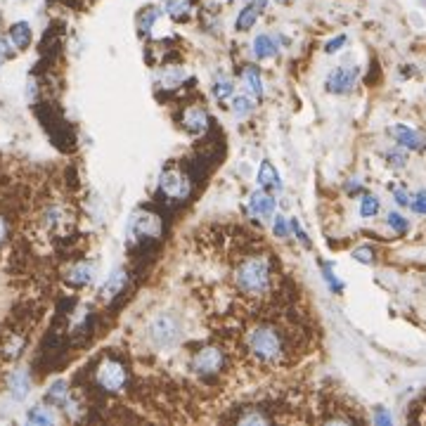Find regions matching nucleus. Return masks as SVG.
<instances>
[{
    "label": "nucleus",
    "mask_w": 426,
    "mask_h": 426,
    "mask_svg": "<svg viewBox=\"0 0 426 426\" xmlns=\"http://www.w3.org/2000/svg\"><path fill=\"white\" fill-rule=\"evenodd\" d=\"M133 228L135 232H138V237L142 235H159V221L154 216H150V213H140V216H135L133 221Z\"/></svg>",
    "instance_id": "nucleus-16"
},
{
    "label": "nucleus",
    "mask_w": 426,
    "mask_h": 426,
    "mask_svg": "<svg viewBox=\"0 0 426 426\" xmlns=\"http://www.w3.org/2000/svg\"><path fill=\"white\" fill-rule=\"evenodd\" d=\"M159 15H161V10L159 8H147L142 15L138 17V29H140V34H150V29L154 27V22L159 19Z\"/></svg>",
    "instance_id": "nucleus-19"
},
{
    "label": "nucleus",
    "mask_w": 426,
    "mask_h": 426,
    "mask_svg": "<svg viewBox=\"0 0 426 426\" xmlns=\"http://www.w3.org/2000/svg\"><path fill=\"white\" fill-rule=\"evenodd\" d=\"M289 225H292V230L296 232V237H299V242L303 244V247H311V240H308V235H306V232L301 230V225L296 223L294 218H292V221H289Z\"/></svg>",
    "instance_id": "nucleus-32"
},
{
    "label": "nucleus",
    "mask_w": 426,
    "mask_h": 426,
    "mask_svg": "<svg viewBox=\"0 0 426 426\" xmlns=\"http://www.w3.org/2000/svg\"><path fill=\"white\" fill-rule=\"evenodd\" d=\"M353 258L358 263H367V266H370V263H374V251L370 247H360L353 251Z\"/></svg>",
    "instance_id": "nucleus-28"
},
{
    "label": "nucleus",
    "mask_w": 426,
    "mask_h": 426,
    "mask_svg": "<svg viewBox=\"0 0 426 426\" xmlns=\"http://www.w3.org/2000/svg\"><path fill=\"white\" fill-rule=\"evenodd\" d=\"M374 422L389 426V424H391V415H389V412H386V410H377V415H374Z\"/></svg>",
    "instance_id": "nucleus-34"
},
{
    "label": "nucleus",
    "mask_w": 426,
    "mask_h": 426,
    "mask_svg": "<svg viewBox=\"0 0 426 426\" xmlns=\"http://www.w3.org/2000/svg\"><path fill=\"white\" fill-rule=\"evenodd\" d=\"M180 337H183V325H180L178 315H173V313L154 315L145 327L147 344L154 348H169L173 344H178Z\"/></svg>",
    "instance_id": "nucleus-2"
},
{
    "label": "nucleus",
    "mask_w": 426,
    "mask_h": 426,
    "mask_svg": "<svg viewBox=\"0 0 426 426\" xmlns=\"http://www.w3.org/2000/svg\"><path fill=\"white\" fill-rule=\"evenodd\" d=\"M254 55L258 60H270V57L277 55V43L273 36L268 34H258L254 38Z\"/></svg>",
    "instance_id": "nucleus-12"
},
{
    "label": "nucleus",
    "mask_w": 426,
    "mask_h": 426,
    "mask_svg": "<svg viewBox=\"0 0 426 426\" xmlns=\"http://www.w3.org/2000/svg\"><path fill=\"white\" fill-rule=\"evenodd\" d=\"M346 41H348L346 36H337V38H332V41H329V43L325 45V53H327V55H334V53H337V50H341V45H346Z\"/></svg>",
    "instance_id": "nucleus-31"
},
{
    "label": "nucleus",
    "mask_w": 426,
    "mask_h": 426,
    "mask_svg": "<svg viewBox=\"0 0 426 426\" xmlns=\"http://www.w3.org/2000/svg\"><path fill=\"white\" fill-rule=\"evenodd\" d=\"M223 365V355L221 351H216V348H204V351H199L195 355V360H192V367L199 372V374H213L218 372Z\"/></svg>",
    "instance_id": "nucleus-6"
},
{
    "label": "nucleus",
    "mask_w": 426,
    "mask_h": 426,
    "mask_svg": "<svg viewBox=\"0 0 426 426\" xmlns=\"http://www.w3.org/2000/svg\"><path fill=\"white\" fill-rule=\"evenodd\" d=\"M391 135L396 138V142L400 147H405V150H415V152H419V150H424V135L422 133H417V131H412V128H408V126H393L391 128Z\"/></svg>",
    "instance_id": "nucleus-7"
},
{
    "label": "nucleus",
    "mask_w": 426,
    "mask_h": 426,
    "mask_svg": "<svg viewBox=\"0 0 426 426\" xmlns=\"http://www.w3.org/2000/svg\"><path fill=\"white\" fill-rule=\"evenodd\" d=\"M386 159H389V164L393 166V169H403V166L408 164V157H405V152H400V150L386 152Z\"/></svg>",
    "instance_id": "nucleus-27"
},
{
    "label": "nucleus",
    "mask_w": 426,
    "mask_h": 426,
    "mask_svg": "<svg viewBox=\"0 0 426 426\" xmlns=\"http://www.w3.org/2000/svg\"><path fill=\"white\" fill-rule=\"evenodd\" d=\"M251 100L249 98H235L232 100V114L235 116H244V114H249L251 112Z\"/></svg>",
    "instance_id": "nucleus-25"
},
{
    "label": "nucleus",
    "mask_w": 426,
    "mask_h": 426,
    "mask_svg": "<svg viewBox=\"0 0 426 426\" xmlns=\"http://www.w3.org/2000/svg\"><path fill=\"white\" fill-rule=\"evenodd\" d=\"M258 15H261V10H258L256 5L247 3V5H244V8L240 10V15H237L235 29H237V31H249V29L258 22Z\"/></svg>",
    "instance_id": "nucleus-15"
},
{
    "label": "nucleus",
    "mask_w": 426,
    "mask_h": 426,
    "mask_svg": "<svg viewBox=\"0 0 426 426\" xmlns=\"http://www.w3.org/2000/svg\"><path fill=\"white\" fill-rule=\"evenodd\" d=\"M393 197H396V204H400V206H410V195L405 190H393Z\"/></svg>",
    "instance_id": "nucleus-33"
},
{
    "label": "nucleus",
    "mask_w": 426,
    "mask_h": 426,
    "mask_svg": "<svg viewBox=\"0 0 426 426\" xmlns=\"http://www.w3.org/2000/svg\"><path fill=\"white\" fill-rule=\"evenodd\" d=\"M386 221H389V225L398 232V235L408 232V221H405V218L400 216V213H389V218H386Z\"/></svg>",
    "instance_id": "nucleus-26"
},
{
    "label": "nucleus",
    "mask_w": 426,
    "mask_h": 426,
    "mask_svg": "<svg viewBox=\"0 0 426 426\" xmlns=\"http://www.w3.org/2000/svg\"><path fill=\"white\" fill-rule=\"evenodd\" d=\"M355 76H358V71L355 69H346V67L334 69L332 74L327 76V90L329 93L344 95L355 86Z\"/></svg>",
    "instance_id": "nucleus-5"
},
{
    "label": "nucleus",
    "mask_w": 426,
    "mask_h": 426,
    "mask_svg": "<svg viewBox=\"0 0 426 426\" xmlns=\"http://www.w3.org/2000/svg\"><path fill=\"white\" fill-rule=\"evenodd\" d=\"M249 348L263 363H277L284 353V339L282 334L273 327H258L249 334Z\"/></svg>",
    "instance_id": "nucleus-3"
},
{
    "label": "nucleus",
    "mask_w": 426,
    "mask_h": 426,
    "mask_svg": "<svg viewBox=\"0 0 426 426\" xmlns=\"http://www.w3.org/2000/svg\"><path fill=\"white\" fill-rule=\"evenodd\" d=\"M5 306H8V296H5V289H3V284H0V318H3V313H5Z\"/></svg>",
    "instance_id": "nucleus-36"
},
{
    "label": "nucleus",
    "mask_w": 426,
    "mask_h": 426,
    "mask_svg": "<svg viewBox=\"0 0 426 426\" xmlns=\"http://www.w3.org/2000/svg\"><path fill=\"white\" fill-rule=\"evenodd\" d=\"M5 232H8V225H5V221L0 218V242L5 240Z\"/></svg>",
    "instance_id": "nucleus-37"
},
{
    "label": "nucleus",
    "mask_w": 426,
    "mask_h": 426,
    "mask_svg": "<svg viewBox=\"0 0 426 426\" xmlns=\"http://www.w3.org/2000/svg\"><path fill=\"white\" fill-rule=\"evenodd\" d=\"M249 209H251V213H256V216L270 218V216H273V211H275V199H273L270 192L258 190L249 199Z\"/></svg>",
    "instance_id": "nucleus-9"
},
{
    "label": "nucleus",
    "mask_w": 426,
    "mask_h": 426,
    "mask_svg": "<svg viewBox=\"0 0 426 426\" xmlns=\"http://www.w3.org/2000/svg\"><path fill=\"white\" fill-rule=\"evenodd\" d=\"M183 124H185V128H187V131H190L192 135H199V133L206 131V124H209V119H206L204 109L190 107V109L185 112V116H183Z\"/></svg>",
    "instance_id": "nucleus-11"
},
{
    "label": "nucleus",
    "mask_w": 426,
    "mask_h": 426,
    "mask_svg": "<svg viewBox=\"0 0 426 426\" xmlns=\"http://www.w3.org/2000/svg\"><path fill=\"white\" fill-rule=\"evenodd\" d=\"M29 422L31 424H53L55 422V417H53V412H50L48 408H34L29 412Z\"/></svg>",
    "instance_id": "nucleus-22"
},
{
    "label": "nucleus",
    "mask_w": 426,
    "mask_h": 426,
    "mask_svg": "<svg viewBox=\"0 0 426 426\" xmlns=\"http://www.w3.org/2000/svg\"><path fill=\"white\" fill-rule=\"evenodd\" d=\"M232 93H235V86H232L230 81H221V83H216V86H213V98H216V100L230 98Z\"/></svg>",
    "instance_id": "nucleus-24"
},
{
    "label": "nucleus",
    "mask_w": 426,
    "mask_h": 426,
    "mask_svg": "<svg viewBox=\"0 0 426 426\" xmlns=\"http://www.w3.org/2000/svg\"><path fill=\"white\" fill-rule=\"evenodd\" d=\"M277 3H287V0H277Z\"/></svg>",
    "instance_id": "nucleus-38"
},
{
    "label": "nucleus",
    "mask_w": 426,
    "mask_h": 426,
    "mask_svg": "<svg viewBox=\"0 0 426 426\" xmlns=\"http://www.w3.org/2000/svg\"><path fill=\"white\" fill-rule=\"evenodd\" d=\"M379 213V199L372 195H365L363 202H360V216L363 218H372Z\"/></svg>",
    "instance_id": "nucleus-21"
},
{
    "label": "nucleus",
    "mask_w": 426,
    "mask_h": 426,
    "mask_svg": "<svg viewBox=\"0 0 426 426\" xmlns=\"http://www.w3.org/2000/svg\"><path fill=\"white\" fill-rule=\"evenodd\" d=\"M124 273H121V270H114L112 273V277H109V280L105 282V287H102V294H105V299H112L114 294H119V289L124 287Z\"/></svg>",
    "instance_id": "nucleus-18"
},
{
    "label": "nucleus",
    "mask_w": 426,
    "mask_h": 426,
    "mask_svg": "<svg viewBox=\"0 0 426 426\" xmlns=\"http://www.w3.org/2000/svg\"><path fill=\"white\" fill-rule=\"evenodd\" d=\"M410 206H412V211L415 213H426V190H422V192H417L415 197H412V202H410Z\"/></svg>",
    "instance_id": "nucleus-29"
},
{
    "label": "nucleus",
    "mask_w": 426,
    "mask_h": 426,
    "mask_svg": "<svg viewBox=\"0 0 426 426\" xmlns=\"http://www.w3.org/2000/svg\"><path fill=\"white\" fill-rule=\"evenodd\" d=\"M225 3H232V0H225Z\"/></svg>",
    "instance_id": "nucleus-39"
},
{
    "label": "nucleus",
    "mask_w": 426,
    "mask_h": 426,
    "mask_svg": "<svg viewBox=\"0 0 426 426\" xmlns=\"http://www.w3.org/2000/svg\"><path fill=\"white\" fill-rule=\"evenodd\" d=\"M27 391H29V382H27V377H24L22 372H17L15 377H12V393H15V398H17V400H22L24 396H27Z\"/></svg>",
    "instance_id": "nucleus-23"
},
{
    "label": "nucleus",
    "mask_w": 426,
    "mask_h": 426,
    "mask_svg": "<svg viewBox=\"0 0 426 426\" xmlns=\"http://www.w3.org/2000/svg\"><path fill=\"white\" fill-rule=\"evenodd\" d=\"M240 422L242 424H263V422H268V419L258 417V415H247V417H240Z\"/></svg>",
    "instance_id": "nucleus-35"
},
{
    "label": "nucleus",
    "mask_w": 426,
    "mask_h": 426,
    "mask_svg": "<svg viewBox=\"0 0 426 426\" xmlns=\"http://www.w3.org/2000/svg\"><path fill=\"white\" fill-rule=\"evenodd\" d=\"M277 237H289V228H287V218L284 216H275V225H273Z\"/></svg>",
    "instance_id": "nucleus-30"
},
{
    "label": "nucleus",
    "mask_w": 426,
    "mask_h": 426,
    "mask_svg": "<svg viewBox=\"0 0 426 426\" xmlns=\"http://www.w3.org/2000/svg\"><path fill=\"white\" fill-rule=\"evenodd\" d=\"M98 384L105 391H112V393L121 391V389H124V384H126L124 365H121L119 360H112V358L102 360L100 367H98Z\"/></svg>",
    "instance_id": "nucleus-4"
},
{
    "label": "nucleus",
    "mask_w": 426,
    "mask_h": 426,
    "mask_svg": "<svg viewBox=\"0 0 426 426\" xmlns=\"http://www.w3.org/2000/svg\"><path fill=\"white\" fill-rule=\"evenodd\" d=\"M10 41L19 50L29 48V43H31V27H29V24L27 22L12 24V27H10Z\"/></svg>",
    "instance_id": "nucleus-13"
},
{
    "label": "nucleus",
    "mask_w": 426,
    "mask_h": 426,
    "mask_svg": "<svg viewBox=\"0 0 426 426\" xmlns=\"http://www.w3.org/2000/svg\"><path fill=\"white\" fill-rule=\"evenodd\" d=\"M235 284L242 294L261 299L270 292V263L263 256H249L235 270Z\"/></svg>",
    "instance_id": "nucleus-1"
},
{
    "label": "nucleus",
    "mask_w": 426,
    "mask_h": 426,
    "mask_svg": "<svg viewBox=\"0 0 426 426\" xmlns=\"http://www.w3.org/2000/svg\"><path fill=\"white\" fill-rule=\"evenodd\" d=\"M90 280H93V268H90L88 263H81V266L69 270V282L71 284H88Z\"/></svg>",
    "instance_id": "nucleus-17"
},
{
    "label": "nucleus",
    "mask_w": 426,
    "mask_h": 426,
    "mask_svg": "<svg viewBox=\"0 0 426 426\" xmlns=\"http://www.w3.org/2000/svg\"><path fill=\"white\" fill-rule=\"evenodd\" d=\"M166 15L173 19H180L190 12V0H166Z\"/></svg>",
    "instance_id": "nucleus-20"
},
{
    "label": "nucleus",
    "mask_w": 426,
    "mask_h": 426,
    "mask_svg": "<svg viewBox=\"0 0 426 426\" xmlns=\"http://www.w3.org/2000/svg\"><path fill=\"white\" fill-rule=\"evenodd\" d=\"M242 79H244V88H247L256 100H261L263 98V83H261V74H258V69L247 67L242 71Z\"/></svg>",
    "instance_id": "nucleus-14"
},
{
    "label": "nucleus",
    "mask_w": 426,
    "mask_h": 426,
    "mask_svg": "<svg viewBox=\"0 0 426 426\" xmlns=\"http://www.w3.org/2000/svg\"><path fill=\"white\" fill-rule=\"evenodd\" d=\"M258 185H261L266 192L282 190V180H280V176H277L275 166L270 164V161H263L261 164V171H258Z\"/></svg>",
    "instance_id": "nucleus-10"
},
{
    "label": "nucleus",
    "mask_w": 426,
    "mask_h": 426,
    "mask_svg": "<svg viewBox=\"0 0 426 426\" xmlns=\"http://www.w3.org/2000/svg\"><path fill=\"white\" fill-rule=\"evenodd\" d=\"M159 187H161V190H164L169 197H173V199L187 195V183H185V178L180 176V173H176V171H166L164 176H161V180H159Z\"/></svg>",
    "instance_id": "nucleus-8"
}]
</instances>
